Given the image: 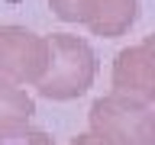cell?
<instances>
[{
  "label": "cell",
  "mask_w": 155,
  "mask_h": 145,
  "mask_svg": "<svg viewBox=\"0 0 155 145\" xmlns=\"http://www.w3.org/2000/svg\"><path fill=\"white\" fill-rule=\"evenodd\" d=\"M87 126L104 145H155V103L123 94L97 97L87 113Z\"/></svg>",
  "instance_id": "7a4b0ae2"
},
{
  "label": "cell",
  "mask_w": 155,
  "mask_h": 145,
  "mask_svg": "<svg viewBox=\"0 0 155 145\" xmlns=\"http://www.w3.org/2000/svg\"><path fill=\"white\" fill-rule=\"evenodd\" d=\"M113 94L155 103V39L145 36L139 45L123 48L113 58Z\"/></svg>",
  "instance_id": "277c9868"
},
{
  "label": "cell",
  "mask_w": 155,
  "mask_h": 145,
  "mask_svg": "<svg viewBox=\"0 0 155 145\" xmlns=\"http://www.w3.org/2000/svg\"><path fill=\"white\" fill-rule=\"evenodd\" d=\"M71 145H104L100 139H94L91 132H84V135H78V139H71Z\"/></svg>",
  "instance_id": "9c48e42d"
},
{
  "label": "cell",
  "mask_w": 155,
  "mask_h": 145,
  "mask_svg": "<svg viewBox=\"0 0 155 145\" xmlns=\"http://www.w3.org/2000/svg\"><path fill=\"white\" fill-rule=\"evenodd\" d=\"M139 0H81L78 26H87L100 39H120L136 26Z\"/></svg>",
  "instance_id": "5b68a950"
},
{
  "label": "cell",
  "mask_w": 155,
  "mask_h": 145,
  "mask_svg": "<svg viewBox=\"0 0 155 145\" xmlns=\"http://www.w3.org/2000/svg\"><path fill=\"white\" fill-rule=\"evenodd\" d=\"M48 61V42L26 26H0V81L16 87L36 84Z\"/></svg>",
  "instance_id": "3957f363"
},
{
  "label": "cell",
  "mask_w": 155,
  "mask_h": 145,
  "mask_svg": "<svg viewBox=\"0 0 155 145\" xmlns=\"http://www.w3.org/2000/svg\"><path fill=\"white\" fill-rule=\"evenodd\" d=\"M0 145H55V139L48 132H42V129L23 126V129H16V132H10V135H0Z\"/></svg>",
  "instance_id": "52a82bcc"
},
{
  "label": "cell",
  "mask_w": 155,
  "mask_h": 145,
  "mask_svg": "<svg viewBox=\"0 0 155 145\" xmlns=\"http://www.w3.org/2000/svg\"><path fill=\"white\" fill-rule=\"evenodd\" d=\"M32 113H36V103L26 94V87L0 81V135H10L23 126H29Z\"/></svg>",
  "instance_id": "8992f818"
},
{
  "label": "cell",
  "mask_w": 155,
  "mask_h": 145,
  "mask_svg": "<svg viewBox=\"0 0 155 145\" xmlns=\"http://www.w3.org/2000/svg\"><path fill=\"white\" fill-rule=\"evenodd\" d=\"M78 3L81 0H48L52 13L58 19H65V23H78Z\"/></svg>",
  "instance_id": "ba28073f"
},
{
  "label": "cell",
  "mask_w": 155,
  "mask_h": 145,
  "mask_svg": "<svg viewBox=\"0 0 155 145\" xmlns=\"http://www.w3.org/2000/svg\"><path fill=\"white\" fill-rule=\"evenodd\" d=\"M48 42V61L36 90L45 100H78L94 87L97 77V55L91 42L71 32H52Z\"/></svg>",
  "instance_id": "6da1fadb"
}]
</instances>
